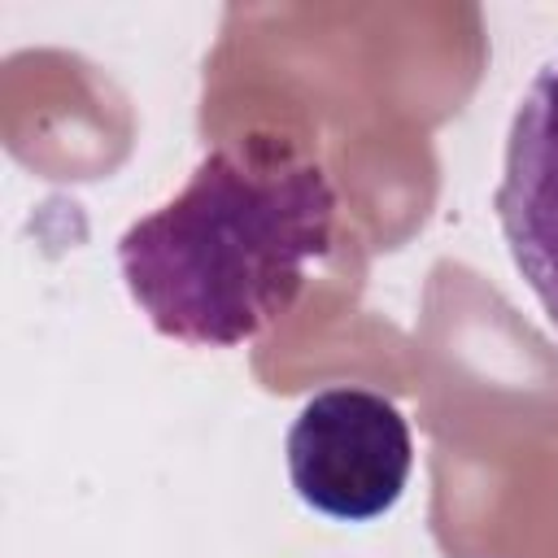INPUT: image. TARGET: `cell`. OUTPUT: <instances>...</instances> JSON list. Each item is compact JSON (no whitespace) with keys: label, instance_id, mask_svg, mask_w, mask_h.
Returning <instances> with one entry per match:
<instances>
[{"label":"cell","instance_id":"1","mask_svg":"<svg viewBox=\"0 0 558 558\" xmlns=\"http://www.w3.org/2000/svg\"><path fill=\"white\" fill-rule=\"evenodd\" d=\"M331 235L336 183L323 161L222 144L183 192L122 231L118 270L166 340L235 349L296 305Z\"/></svg>","mask_w":558,"mask_h":558},{"label":"cell","instance_id":"2","mask_svg":"<svg viewBox=\"0 0 558 558\" xmlns=\"http://www.w3.org/2000/svg\"><path fill=\"white\" fill-rule=\"evenodd\" d=\"M283 453L296 497L336 523L388 514L414 466L405 414L384 392L353 384L314 392L296 410Z\"/></svg>","mask_w":558,"mask_h":558},{"label":"cell","instance_id":"3","mask_svg":"<svg viewBox=\"0 0 558 558\" xmlns=\"http://www.w3.org/2000/svg\"><path fill=\"white\" fill-rule=\"evenodd\" d=\"M493 214L519 279L558 336V61L527 83L510 118Z\"/></svg>","mask_w":558,"mask_h":558}]
</instances>
